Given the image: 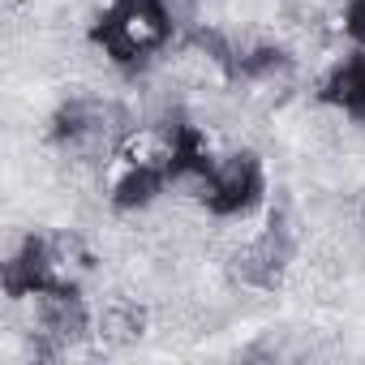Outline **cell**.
Listing matches in <instances>:
<instances>
[{"mask_svg": "<svg viewBox=\"0 0 365 365\" xmlns=\"http://www.w3.org/2000/svg\"><path fill=\"white\" fill-rule=\"evenodd\" d=\"M344 31L365 43V0H348V9H344Z\"/></svg>", "mask_w": 365, "mask_h": 365, "instance_id": "obj_3", "label": "cell"}, {"mask_svg": "<svg viewBox=\"0 0 365 365\" xmlns=\"http://www.w3.org/2000/svg\"><path fill=\"white\" fill-rule=\"evenodd\" d=\"M172 39V5L168 0H108L95 43L116 65H142Z\"/></svg>", "mask_w": 365, "mask_h": 365, "instance_id": "obj_1", "label": "cell"}, {"mask_svg": "<svg viewBox=\"0 0 365 365\" xmlns=\"http://www.w3.org/2000/svg\"><path fill=\"white\" fill-rule=\"evenodd\" d=\"M327 99H331L344 116H352V120L365 125V48L352 52V56L331 73V82H327Z\"/></svg>", "mask_w": 365, "mask_h": 365, "instance_id": "obj_2", "label": "cell"}]
</instances>
